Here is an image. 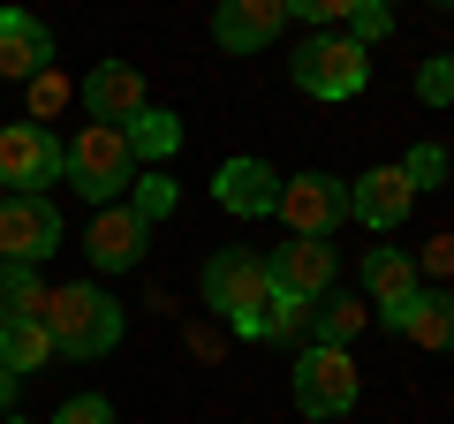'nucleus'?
I'll return each mask as SVG.
<instances>
[{"mask_svg":"<svg viewBox=\"0 0 454 424\" xmlns=\"http://www.w3.org/2000/svg\"><path fill=\"white\" fill-rule=\"evenodd\" d=\"M205 303L220 310L235 334H250V342L295 334V318H303L295 303L273 295V273H265L258 250H212V258H205Z\"/></svg>","mask_w":454,"mask_h":424,"instance_id":"obj_1","label":"nucleus"},{"mask_svg":"<svg viewBox=\"0 0 454 424\" xmlns=\"http://www.w3.org/2000/svg\"><path fill=\"white\" fill-rule=\"evenodd\" d=\"M38 326H46L53 349H68V357H106V349L121 342V303H114L106 288H91V280H68V288H46Z\"/></svg>","mask_w":454,"mask_h":424,"instance_id":"obj_2","label":"nucleus"},{"mask_svg":"<svg viewBox=\"0 0 454 424\" xmlns=\"http://www.w3.org/2000/svg\"><path fill=\"white\" fill-rule=\"evenodd\" d=\"M61 182H76V197H91V205H114V197L137 182V152L121 130H76L61 145Z\"/></svg>","mask_w":454,"mask_h":424,"instance_id":"obj_3","label":"nucleus"},{"mask_svg":"<svg viewBox=\"0 0 454 424\" xmlns=\"http://www.w3.org/2000/svg\"><path fill=\"white\" fill-rule=\"evenodd\" d=\"M372 83V53L356 46L348 31H310L295 46V91L310 98H356Z\"/></svg>","mask_w":454,"mask_h":424,"instance_id":"obj_4","label":"nucleus"},{"mask_svg":"<svg viewBox=\"0 0 454 424\" xmlns=\"http://www.w3.org/2000/svg\"><path fill=\"white\" fill-rule=\"evenodd\" d=\"M295 409H303L310 424L348 417V409H356V357L303 342V357H295Z\"/></svg>","mask_w":454,"mask_h":424,"instance_id":"obj_5","label":"nucleus"},{"mask_svg":"<svg viewBox=\"0 0 454 424\" xmlns=\"http://www.w3.org/2000/svg\"><path fill=\"white\" fill-rule=\"evenodd\" d=\"M280 220H288V235H303V243H333V228L348 220V182L325 175V167H310V175H280Z\"/></svg>","mask_w":454,"mask_h":424,"instance_id":"obj_6","label":"nucleus"},{"mask_svg":"<svg viewBox=\"0 0 454 424\" xmlns=\"http://www.w3.org/2000/svg\"><path fill=\"white\" fill-rule=\"evenodd\" d=\"M61 182V137L46 122H8L0 130V197H46Z\"/></svg>","mask_w":454,"mask_h":424,"instance_id":"obj_7","label":"nucleus"},{"mask_svg":"<svg viewBox=\"0 0 454 424\" xmlns=\"http://www.w3.org/2000/svg\"><path fill=\"white\" fill-rule=\"evenodd\" d=\"M61 250V205L53 197H0V265H38Z\"/></svg>","mask_w":454,"mask_h":424,"instance_id":"obj_8","label":"nucleus"},{"mask_svg":"<svg viewBox=\"0 0 454 424\" xmlns=\"http://www.w3.org/2000/svg\"><path fill=\"white\" fill-rule=\"evenodd\" d=\"M265 273H273V295L280 303H295V310H318L325 295H333V243H303V235H295V243H280L273 258H265Z\"/></svg>","mask_w":454,"mask_h":424,"instance_id":"obj_9","label":"nucleus"},{"mask_svg":"<svg viewBox=\"0 0 454 424\" xmlns=\"http://www.w3.org/2000/svg\"><path fill=\"white\" fill-rule=\"evenodd\" d=\"M83 106H91L98 130H129L152 98H145V76H137L129 61H98L91 76H83Z\"/></svg>","mask_w":454,"mask_h":424,"instance_id":"obj_10","label":"nucleus"},{"mask_svg":"<svg viewBox=\"0 0 454 424\" xmlns=\"http://www.w3.org/2000/svg\"><path fill=\"white\" fill-rule=\"evenodd\" d=\"M409 205H417V190H409V175H402V167H372V175H356V182H348V220H364L372 235L402 228V220H409Z\"/></svg>","mask_w":454,"mask_h":424,"instance_id":"obj_11","label":"nucleus"},{"mask_svg":"<svg viewBox=\"0 0 454 424\" xmlns=\"http://www.w3.org/2000/svg\"><path fill=\"white\" fill-rule=\"evenodd\" d=\"M145 235H152V220H145L137 205H106V212L91 220V235H83V250H91L98 273H121V265L145 258Z\"/></svg>","mask_w":454,"mask_h":424,"instance_id":"obj_12","label":"nucleus"},{"mask_svg":"<svg viewBox=\"0 0 454 424\" xmlns=\"http://www.w3.org/2000/svg\"><path fill=\"white\" fill-rule=\"evenodd\" d=\"M364 288H372V303H379V318L387 326H402L409 318V303H417V258H402L394 243H372V258H364Z\"/></svg>","mask_w":454,"mask_h":424,"instance_id":"obj_13","label":"nucleus"},{"mask_svg":"<svg viewBox=\"0 0 454 424\" xmlns=\"http://www.w3.org/2000/svg\"><path fill=\"white\" fill-rule=\"evenodd\" d=\"M280 23H288V0H227L220 16H212V38L227 53H258V46L280 38Z\"/></svg>","mask_w":454,"mask_h":424,"instance_id":"obj_14","label":"nucleus"},{"mask_svg":"<svg viewBox=\"0 0 454 424\" xmlns=\"http://www.w3.org/2000/svg\"><path fill=\"white\" fill-rule=\"evenodd\" d=\"M212 197H220L235 220H258V212L280 205V175H273L265 160H227L220 175H212Z\"/></svg>","mask_w":454,"mask_h":424,"instance_id":"obj_15","label":"nucleus"},{"mask_svg":"<svg viewBox=\"0 0 454 424\" xmlns=\"http://www.w3.org/2000/svg\"><path fill=\"white\" fill-rule=\"evenodd\" d=\"M53 61V38L38 16H16V8H0V76H46Z\"/></svg>","mask_w":454,"mask_h":424,"instance_id":"obj_16","label":"nucleus"},{"mask_svg":"<svg viewBox=\"0 0 454 424\" xmlns=\"http://www.w3.org/2000/svg\"><path fill=\"white\" fill-rule=\"evenodd\" d=\"M402 334H409L417 349H454V288H424L417 303H409Z\"/></svg>","mask_w":454,"mask_h":424,"instance_id":"obj_17","label":"nucleus"},{"mask_svg":"<svg viewBox=\"0 0 454 424\" xmlns=\"http://www.w3.org/2000/svg\"><path fill=\"white\" fill-rule=\"evenodd\" d=\"M46 357H53V334L38 326V318H8V326H0V364H8V372H46Z\"/></svg>","mask_w":454,"mask_h":424,"instance_id":"obj_18","label":"nucleus"},{"mask_svg":"<svg viewBox=\"0 0 454 424\" xmlns=\"http://www.w3.org/2000/svg\"><path fill=\"white\" fill-rule=\"evenodd\" d=\"M38 303H46L38 265H0V326L8 318H38Z\"/></svg>","mask_w":454,"mask_h":424,"instance_id":"obj_19","label":"nucleus"},{"mask_svg":"<svg viewBox=\"0 0 454 424\" xmlns=\"http://www.w3.org/2000/svg\"><path fill=\"white\" fill-rule=\"evenodd\" d=\"M121 137H129V152H137V160H167V152L182 145V122L167 114V106H145V114H137Z\"/></svg>","mask_w":454,"mask_h":424,"instance_id":"obj_20","label":"nucleus"},{"mask_svg":"<svg viewBox=\"0 0 454 424\" xmlns=\"http://www.w3.org/2000/svg\"><path fill=\"white\" fill-rule=\"evenodd\" d=\"M364 326V303L356 295H325V310H318V349H348V334Z\"/></svg>","mask_w":454,"mask_h":424,"instance_id":"obj_21","label":"nucleus"},{"mask_svg":"<svg viewBox=\"0 0 454 424\" xmlns=\"http://www.w3.org/2000/svg\"><path fill=\"white\" fill-rule=\"evenodd\" d=\"M402 175H409V190H439V182L454 175V160H447L439 145H417V152L402 160Z\"/></svg>","mask_w":454,"mask_h":424,"instance_id":"obj_22","label":"nucleus"},{"mask_svg":"<svg viewBox=\"0 0 454 424\" xmlns=\"http://www.w3.org/2000/svg\"><path fill=\"white\" fill-rule=\"evenodd\" d=\"M417 98L424 106H454V53H432L417 68Z\"/></svg>","mask_w":454,"mask_h":424,"instance_id":"obj_23","label":"nucleus"},{"mask_svg":"<svg viewBox=\"0 0 454 424\" xmlns=\"http://www.w3.org/2000/svg\"><path fill=\"white\" fill-rule=\"evenodd\" d=\"M394 31V8H379V0H364V8H348V38H356L364 53L379 46V38Z\"/></svg>","mask_w":454,"mask_h":424,"instance_id":"obj_24","label":"nucleus"},{"mask_svg":"<svg viewBox=\"0 0 454 424\" xmlns=\"http://www.w3.org/2000/svg\"><path fill=\"white\" fill-rule=\"evenodd\" d=\"M53 424H114V409L98 402V394H68V402L53 409Z\"/></svg>","mask_w":454,"mask_h":424,"instance_id":"obj_25","label":"nucleus"},{"mask_svg":"<svg viewBox=\"0 0 454 424\" xmlns=\"http://www.w3.org/2000/svg\"><path fill=\"white\" fill-rule=\"evenodd\" d=\"M417 273H432V280H447V273H454V235H432V243H424Z\"/></svg>","mask_w":454,"mask_h":424,"instance_id":"obj_26","label":"nucleus"},{"mask_svg":"<svg viewBox=\"0 0 454 424\" xmlns=\"http://www.w3.org/2000/svg\"><path fill=\"white\" fill-rule=\"evenodd\" d=\"M137 212H145V220H167V212H175V190H167V182H145V190H137Z\"/></svg>","mask_w":454,"mask_h":424,"instance_id":"obj_27","label":"nucleus"},{"mask_svg":"<svg viewBox=\"0 0 454 424\" xmlns=\"http://www.w3.org/2000/svg\"><path fill=\"white\" fill-rule=\"evenodd\" d=\"M8 409H16V372L0 364V417H8Z\"/></svg>","mask_w":454,"mask_h":424,"instance_id":"obj_28","label":"nucleus"},{"mask_svg":"<svg viewBox=\"0 0 454 424\" xmlns=\"http://www.w3.org/2000/svg\"><path fill=\"white\" fill-rule=\"evenodd\" d=\"M16 424H23V417H16Z\"/></svg>","mask_w":454,"mask_h":424,"instance_id":"obj_29","label":"nucleus"}]
</instances>
